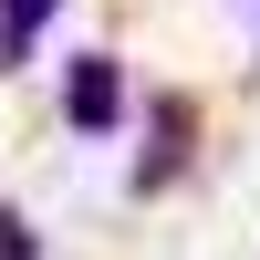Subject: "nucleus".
I'll use <instances>...</instances> for the list:
<instances>
[{"label": "nucleus", "mask_w": 260, "mask_h": 260, "mask_svg": "<svg viewBox=\"0 0 260 260\" xmlns=\"http://www.w3.org/2000/svg\"><path fill=\"white\" fill-rule=\"evenodd\" d=\"M52 11L62 0H0V62H31L42 31H52Z\"/></svg>", "instance_id": "nucleus-3"}, {"label": "nucleus", "mask_w": 260, "mask_h": 260, "mask_svg": "<svg viewBox=\"0 0 260 260\" xmlns=\"http://www.w3.org/2000/svg\"><path fill=\"white\" fill-rule=\"evenodd\" d=\"M187 156H198V115H187V94H156L146 104V146H136V198H167Z\"/></svg>", "instance_id": "nucleus-1"}, {"label": "nucleus", "mask_w": 260, "mask_h": 260, "mask_svg": "<svg viewBox=\"0 0 260 260\" xmlns=\"http://www.w3.org/2000/svg\"><path fill=\"white\" fill-rule=\"evenodd\" d=\"M0 260H42V240H31V219H21V208H0Z\"/></svg>", "instance_id": "nucleus-4"}, {"label": "nucleus", "mask_w": 260, "mask_h": 260, "mask_svg": "<svg viewBox=\"0 0 260 260\" xmlns=\"http://www.w3.org/2000/svg\"><path fill=\"white\" fill-rule=\"evenodd\" d=\"M62 125H73V136H115V125H125L115 52H73V73H62Z\"/></svg>", "instance_id": "nucleus-2"}, {"label": "nucleus", "mask_w": 260, "mask_h": 260, "mask_svg": "<svg viewBox=\"0 0 260 260\" xmlns=\"http://www.w3.org/2000/svg\"><path fill=\"white\" fill-rule=\"evenodd\" d=\"M250 62H260V42H250Z\"/></svg>", "instance_id": "nucleus-5"}]
</instances>
